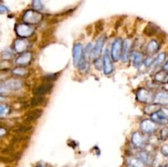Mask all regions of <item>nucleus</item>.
I'll use <instances>...</instances> for the list:
<instances>
[{
    "label": "nucleus",
    "mask_w": 168,
    "mask_h": 167,
    "mask_svg": "<svg viewBox=\"0 0 168 167\" xmlns=\"http://www.w3.org/2000/svg\"><path fill=\"white\" fill-rule=\"evenodd\" d=\"M44 16L37 10H27L23 15V21L28 25H37L42 21Z\"/></svg>",
    "instance_id": "obj_1"
},
{
    "label": "nucleus",
    "mask_w": 168,
    "mask_h": 167,
    "mask_svg": "<svg viewBox=\"0 0 168 167\" xmlns=\"http://www.w3.org/2000/svg\"><path fill=\"white\" fill-rule=\"evenodd\" d=\"M151 120L157 125H166L168 124V108H161L151 115Z\"/></svg>",
    "instance_id": "obj_2"
},
{
    "label": "nucleus",
    "mask_w": 168,
    "mask_h": 167,
    "mask_svg": "<svg viewBox=\"0 0 168 167\" xmlns=\"http://www.w3.org/2000/svg\"><path fill=\"white\" fill-rule=\"evenodd\" d=\"M15 31L18 37L22 38V39H27L33 35L35 32V28L31 25L22 23V24H18L16 26Z\"/></svg>",
    "instance_id": "obj_3"
},
{
    "label": "nucleus",
    "mask_w": 168,
    "mask_h": 167,
    "mask_svg": "<svg viewBox=\"0 0 168 167\" xmlns=\"http://www.w3.org/2000/svg\"><path fill=\"white\" fill-rule=\"evenodd\" d=\"M122 44L123 40L120 38H117L113 43L111 49V57L114 62H118L122 58Z\"/></svg>",
    "instance_id": "obj_4"
},
{
    "label": "nucleus",
    "mask_w": 168,
    "mask_h": 167,
    "mask_svg": "<svg viewBox=\"0 0 168 167\" xmlns=\"http://www.w3.org/2000/svg\"><path fill=\"white\" fill-rule=\"evenodd\" d=\"M136 98L142 103L150 104L153 103V95L152 92L146 88H139L136 93Z\"/></svg>",
    "instance_id": "obj_5"
},
{
    "label": "nucleus",
    "mask_w": 168,
    "mask_h": 167,
    "mask_svg": "<svg viewBox=\"0 0 168 167\" xmlns=\"http://www.w3.org/2000/svg\"><path fill=\"white\" fill-rule=\"evenodd\" d=\"M84 60V48L80 43L75 44L73 47V62L74 66L78 67L80 62Z\"/></svg>",
    "instance_id": "obj_6"
},
{
    "label": "nucleus",
    "mask_w": 168,
    "mask_h": 167,
    "mask_svg": "<svg viewBox=\"0 0 168 167\" xmlns=\"http://www.w3.org/2000/svg\"><path fill=\"white\" fill-rule=\"evenodd\" d=\"M140 130L144 134H153L157 130V125L152 120L145 119L140 123Z\"/></svg>",
    "instance_id": "obj_7"
},
{
    "label": "nucleus",
    "mask_w": 168,
    "mask_h": 167,
    "mask_svg": "<svg viewBox=\"0 0 168 167\" xmlns=\"http://www.w3.org/2000/svg\"><path fill=\"white\" fill-rule=\"evenodd\" d=\"M29 47L30 42L27 39L19 38V39H17L13 43V50L17 53H23L26 52Z\"/></svg>",
    "instance_id": "obj_8"
},
{
    "label": "nucleus",
    "mask_w": 168,
    "mask_h": 167,
    "mask_svg": "<svg viewBox=\"0 0 168 167\" xmlns=\"http://www.w3.org/2000/svg\"><path fill=\"white\" fill-rule=\"evenodd\" d=\"M131 143L135 147H143L146 145L147 139L142 133L135 131L131 136Z\"/></svg>",
    "instance_id": "obj_9"
},
{
    "label": "nucleus",
    "mask_w": 168,
    "mask_h": 167,
    "mask_svg": "<svg viewBox=\"0 0 168 167\" xmlns=\"http://www.w3.org/2000/svg\"><path fill=\"white\" fill-rule=\"evenodd\" d=\"M103 72L105 75H110L114 70V66L111 61L110 55L108 50L104 51L103 59Z\"/></svg>",
    "instance_id": "obj_10"
},
{
    "label": "nucleus",
    "mask_w": 168,
    "mask_h": 167,
    "mask_svg": "<svg viewBox=\"0 0 168 167\" xmlns=\"http://www.w3.org/2000/svg\"><path fill=\"white\" fill-rule=\"evenodd\" d=\"M105 40H106V37L105 36H101L100 38H98L96 41V44L94 46L93 52H92V57L96 59V58H98L102 53V49L104 45V43H105Z\"/></svg>",
    "instance_id": "obj_11"
},
{
    "label": "nucleus",
    "mask_w": 168,
    "mask_h": 167,
    "mask_svg": "<svg viewBox=\"0 0 168 167\" xmlns=\"http://www.w3.org/2000/svg\"><path fill=\"white\" fill-rule=\"evenodd\" d=\"M32 60V54L31 52H25L16 59V64L19 66H27L30 65Z\"/></svg>",
    "instance_id": "obj_12"
},
{
    "label": "nucleus",
    "mask_w": 168,
    "mask_h": 167,
    "mask_svg": "<svg viewBox=\"0 0 168 167\" xmlns=\"http://www.w3.org/2000/svg\"><path fill=\"white\" fill-rule=\"evenodd\" d=\"M53 87V83H43L41 85L37 87L34 90V95L35 96H44L52 90Z\"/></svg>",
    "instance_id": "obj_13"
},
{
    "label": "nucleus",
    "mask_w": 168,
    "mask_h": 167,
    "mask_svg": "<svg viewBox=\"0 0 168 167\" xmlns=\"http://www.w3.org/2000/svg\"><path fill=\"white\" fill-rule=\"evenodd\" d=\"M153 103L157 106L168 105V93L158 92L153 96Z\"/></svg>",
    "instance_id": "obj_14"
},
{
    "label": "nucleus",
    "mask_w": 168,
    "mask_h": 167,
    "mask_svg": "<svg viewBox=\"0 0 168 167\" xmlns=\"http://www.w3.org/2000/svg\"><path fill=\"white\" fill-rule=\"evenodd\" d=\"M5 86L7 87L8 91H18L20 90L21 88H22V82L21 81L20 79H10L3 82Z\"/></svg>",
    "instance_id": "obj_15"
},
{
    "label": "nucleus",
    "mask_w": 168,
    "mask_h": 167,
    "mask_svg": "<svg viewBox=\"0 0 168 167\" xmlns=\"http://www.w3.org/2000/svg\"><path fill=\"white\" fill-rule=\"evenodd\" d=\"M137 157L144 163L145 165H151L153 164L154 156L150 152L146 151H141L137 154Z\"/></svg>",
    "instance_id": "obj_16"
},
{
    "label": "nucleus",
    "mask_w": 168,
    "mask_h": 167,
    "mask_svg": "<svg viewBox=\"0 0 168 167\" xmlns=\"http://www.w3.org/2000/svg\"><path fill=\"white\" fill-rule=\"evenodd\" d=\"M131 48V41L129 39H126L123 40L122 44V59L123 62H126L130 57V51Z\"/></svg>",
    "instance_id": "obj_17"
},
{
    "label": "nucleus",
    "mask_w": 168,
    "mask_h": 167,
    "mask_svg": "<svg viewBox=\"0 0 168 167\" xmlns=\"http://www.w3.org/2000/svg\"><path fill=\"white\" fill-rule=\"evenodd\" d=\"M43 114V110L41 109H33L30 111L24 116V121L26 122H31L40 118Z\"/></svg>",
    "instance_id": "obj_18"
},
{
    "label": "nucleus",
    "mask_w": 168,
    "mask_h": 167,
    "mask_svg": "<svg viewBox=\"0 0 168 167\" xmlns=\"http://www.w3.org/2000/svg\"><path fill=\"white\" fill-rule=\"evenodd\" d=\"M131 57H132L133 65L136 68H139L142 66L143 62H144V55L143 53L138 51H135L131 53Z\"/></svg>",
    "instance_id": "obj_19"
},
{
    "label": "nucleus",
    "mask_w": 168,
    "mask_h": 167,
    "mask_svg": "<svg viewBox=\"0 0 168 167\" xmlns=\"http://www.w3.org/2000/svg\"><path fill=\"white\" fill-rule=\"evenodd\" d=\"M159 49L160 45L157 43V40H152L148 42V44H147L145 51H146V53H148V55H153V54L157 53V51L159 50Z\"/></svg>",
    "instance_id": "obj_20"
},
{
    "label": "nucleus",
    "mask_w": 168,
    "mask_h": 167,
    "mask_svg": "<svg viewBox=\"0 0 168 167\" xmlns=\"http://www.w3.org/2000/svg\"><path fill=\"white\" fill-rule=\"evenodd\" d=\"M154 80L157 83H166L168 82V72L166 70H161L154 75Z\"/></svg>",
    "instance_id": "obj_21"
},
{
    "label": "nucleus",
    "mask_w": 168,
    "mask_h": 167,
    "mask_svg": "<svg viewBox=\"0 0 168 167\" xmlns=\"http://www.w3.org/2000/svg\"><path fill=\"white\" fill-rule=\"evenodd\" d=\"M12 74L19 77H26L29 75V70L25 66H18L12 70Z\"/></svg>",
    "instance_id": "obj_22"
},
{
    "label": "nucleus",
    "mask_w": 168,
    "mask_h": 167,
    "mask_svg": "<svg viewBox=\"0 0 168 167\" xmlns=\"http://www.w3.org/2000/svg\"><path fill=\"white\" fill-rule=\"evenodd\" d=\"M127 167H145V165L138 157H130L127 160Z\"/></svg>",
    "instance_id": "obj_23"
},
{
    "label": "nucleus",
    "mask_w": 168,
    "mask_h": 167,
    "mask_svg": "<svg viewBox=\"0 0 168 167\" xmlns=\"http://www.w3.org/2000/svg\"><path fill=\"white\" fill-rule=\"evenodd\" d=\"M144 33L147 36H153V35H154L155 34L157 33V27L155 26L153 24L149 23L144 29Z\"/></svg>",
    "instance_id": "obj_24"
},
{
    "label": "nucleus",
    "mask_w": 168,
    "mask_h": 167,
    "mask_svg": "<svg viewBox=\"0 0 168 167\" xmlns=\"http://www.w3.org/2000/svg\"><path fill=\"white\" fill-rule=\"evenodd\" d=\"M94 45L92 44H88L85 49L84 50V59L87 62H89V60L90 58V57L92 56V52H93Z\"/></svg>",
    "instance_id": "obj_25"
},
{
    "label": "nucleus",
    "mask_w": 168,
    "mask_h": 167,
    "mask_svg": "<svg viewBox=\"0 0 168 167\" xmlns=\"http://www.w3.org/2000/svg\"><path fill=\"white\" fill-rule=\"evenodd\" d=\"M45 102V98L44 96H35L33 98L31 99V106L32 107H36V106L42 105L43 103Z\"/></svg>",
    "instance_id": "obj_26"
},
{
    "label": "nucleus",
    "mask_w": 168,
    "mask_h": 167,
    "mask_svg": "<svg viewBox=\"0 0 168 167\" xmlns=\"http://www.w3.org/2000/svg\"><path fill=\"white\" fill-rule=\"evenodd\" d=\"M58 78V73H53V74H49V75H44L43 77V81L44 83H53L54 80Z\"/></svg>",
    "instance_id": "obj_27"
},
{
    "label": "nucleus",
    "mask_w": 168,
    "mask_h": 167,
    "mask_svg": "<svg viewBox=\"0 0 168 167\" xmlns=\"http://www.w3.org/2000/svg\"><path fill=\"white\" fill-rule=\"evenodd\" d=\"M33 128L31 125H20L19 127L16 128L15 129V132H17V134H25V133L29 132L30 130H32Z\"/></svg>",
    "instance_id": "obj_28"
},
{
    "label": "nucleus",
    "mask_w": 168,
    "mask_h": 167,
    "mask_svg": "<svg viewBox=\"0 0 168 167\" xmlns=\"http://www.w3.org/2000/svg\"><path fill=\"white\" fill-rule=\"evenodd\" d=\"M157 110H159V109H158V106L154 103H152L149 104V105L147 106L146 107L144 108V112H145L146 114L152 115L153 113L157 112Z\"/></svg>",
    "instance_id": "obj_29"
},
{
    "label": "nucleus",
    "mask_w": 168,
    "mask_h": 167,
    "mask_svg": "<svg viewBox=\"0 0 168 167\" xmlns=\"http://www.w3.org/2000/svg\"><path fill=\"white\" fill-rule=\"evenodd\" d=\"M11 112V108L7 104H0V117L7 116Z\"/></svg>",
    "instance_id": "obj_30"
},
{
    "label": "nucleus",
    "mask_w": 168,
    "mask_h": 167,
    "mask_svg": "<svg viewBox=\"0 0 168 167\" xmlns=\"http://www.w3.org/2000/svg\"><path fill=\"white\" fill-rule=\"evenodd\" d=\"M14 56L12 51L10 50V49H6V50L2 51V53H1V58L2 60H6V61H8L11 58H12Z\"/></svg>",
    "instance_id": "obj_31"
},
{
    "label": "nucleus",
    "mask_w": 168,
    "mask_h": 167,
    "mask_svg": "<svg viewBox=\"0 0 168 167\" xmlns=\"http://www.w3.org/2000/svg\"><path fill=\"white\" fill-rule=\"evenodd\" d=\"M12 64L6 60L0 62V71H7L11 68Z\"/></svg>",
    "instance_id": "obj_32"
},
{
    "label": "nucleus",
    "mask_w": 168,
    "mask_h": 167,
    "mask_svg": "<svg viewBox=\"0 0 168 167\" xmlns=\"http://www.w3.org/2000/svg\"><path fill=\"white\" fill-rule=\"evenodd\" d=\"M165 57H166L165 53H160L159 55L157 56V57H156V58H155L153 64H154V65L156 66H160V65H161V64L164 62V60H165Z\"/></svg>",
    "instance_id": "obj_33"
},
{
    "label": "nucleus",
    "mask_w": 168,
    "mask_h": 167,
    "mask_svg": "<svg viewBox=\"0 0 168 167\" xmlns=\"http://www.w3.org/2000/svg\"><path fill=\"white\" fill-rule=\"evenodd\" d=\"M160 139L161 140H166L168 139V127L163 128L160 131Z\"/></svg>",
    "instance_id": "obj_34"
},
{
    "label": "nucleus",
    "mask_w": 168,
    "mask_h": 167,
    "mask_svg": "<svg viewBox=\"0 0 168 167\" xmlns=\"http://www.w3.org/2000/svg\"><path fill=\"white\" fill-rule=\"evenodd\" d=\"M32 5H33V7L36 10H41L43 9L44 6H43L42 0H33L32 2Z\"/></svg>",
    "instance_id": "obj_35"
},
{
    "label": "nucleus",
    "mask_w": 168,
    "mask_h": 167,
    "mask_svg": "<svg viewBox=\"0 0 168 167\" xmlns=\"http://www.w3.org/2000/svg\"><path fill=\"white\" fill-rule=\"evenodd\" d=\"M94 66L95 68L97 69L98 70H101L103 68V62L102 60L100 59L99 57L98 58H96L94 61Z\"/></svg>",
    "instance_id": "obj_36"
},
{
    "label": "nucleus",
    "mask_w": 168,
    "mask_h": 167,
    "mask_svg": "<svg viewBox=\"0 0 168 167\" xmlns=\"http://www.w3.org/2000/svg\"><path fill=\"white\" fill-rule=\"evenodd\" d=\"M8 92V89H7V87L5 86L4 84H0V94H4V93H7Z\"/></svg>",
    "instance_id": "obj_37"
},
{
    "label": "nucleus",
    "mask_w": 168,
    "mask_h": 167,
    "mask_svg": "<svg viewBox=\"0 0 168 167\" xmlns=\"http://www.w3.org/2000/svg\"><path fill=\"white\" fill-rule=\"evenodd\" d=\"M154 58H153V57H148V58H146L145 59V61H144V64H145V66H147V67H148V66H150L151 65H153V62H154Z\"/></svg>",
    "instance_id": "obj_38"
},
{
    "label": "nucleus",
    "mask_w": 168,
    "mask_h": 167,
    "mask_svg": "<svg viewBox=\"0 0 168 167\" xmlns=\"http://www.w3.org/2000/svg\"><path fill=\"white\" fill-rule=\"evenodd\" d=\"M161 154L165 156H168V145H164L161 147Z\"/></svg>",
    "instance_id": "obj_39"
},
{
    "label": "nucleus",
    "mask_w": 168,
    "mask_h": 167,
    "mask_svg": "<svg viewBox=\"0 0 168 167\" xmlns=\"http://www.w3.org/2000/svg\"><path fill=\"white\" fill-rule=\"evenodd\" d=\"M9 12V9L7 8L6 6L4 5H1L0 4V13L3 14V13H7Z\"/></svg>",
    "instance_id": "obj_40"
},
{
    "label": "nucleus",
    "mask_w": 168,
    "mask_h": 167,
    "mask_svg": "<svg viewBox=\"0 0 168 167\" xmlns=\"http://www.w3.org/2000/svg\"><path fill=\"white\" fill-rule=\"evenodd\" d=\"M7 134V129H5V128L0 127V138H1V137L5 136V135H6Z\"/></svg>",
    "instance_id": "obj_41"
},
{
    "label": "nucleus",
    "mask_w": 168,
    "mask_h": 167,
    "mask_svg": "<svg viewBox=\"0 0 168 167\" xmlns=\"http://www.w3.org/2000/svg\"><path fill=\"white\" fill-rule=\"evenodd\" d=\"M36 167H51V166H49L48 165L42 164V163H39V164H37V165H36Z\"/></svg>",
    "instance_id": "obj_42"
},
{
    "label": "nucleus",
    "mask_w": 168,
    "mask_h": 167,
    "mask_svg": "<svg viewBox=\"0 0 168 167\" xmlns=\"http://www.w3.org/2000/svg\"><path fill=\"white\" fill-rule=\"evenodd\" d=\"M163 70H166V71H167V72H168V61L166 62V63L164 64Z\"/></svg>",
    "instance_id": "obj_43"
},
{
    "label": "nucleus",
    "mask_w": 168,
    "mask_h": 167,
    "mask_svg": "<svg viewBox=\"0 0 168 167\" xmlns=\"http://www.w3.org/2000/svg\"><path fill=\"white\" fill-rule=\"evenodd\" d=\"M5 100H6L5 97H3V96H1V95H0V103H2V102H4Z\"/></svg>",
    "instance_id": "obj_44"
},
{
    "label": "nucleus",
    "mask_w": 168,
    "mask_h": 167,
    "mask_svg": "<svg viewBox=\"0 0 168 167\" xmlns=\"http://www.w3.org/2000/svg\"><path fill=\"white\" fill-rule=\"evenodd\" d=\"M159 167H168V165H162V166H159Z\"/></svg>",
    "instance_id": "obj_45"
},
{
    "label": "nucleus",
    "mask_w": 168,
    "mask_h": 167,
    "mask_svg": "<svg viewBox=\"0 0 168 167\" xmlns=\"http://www.w3.org/2000/svg\"><path fill=\"white\" fill-rule=\"evenodd\" d=\"M0 125H1V122H0Z\"/></svg>",
    "instance_id": "obj_46"
}]
</instances>
